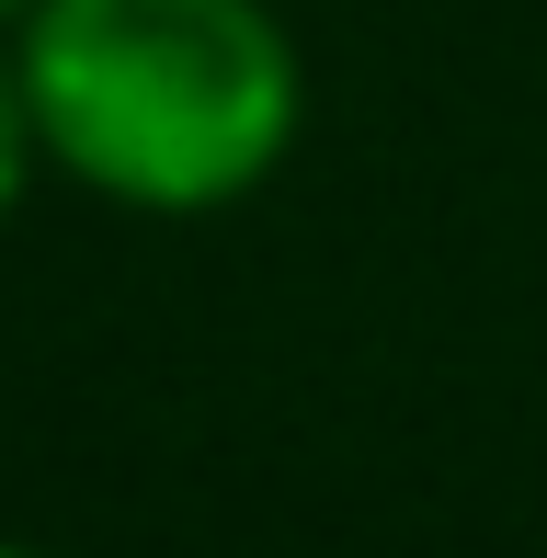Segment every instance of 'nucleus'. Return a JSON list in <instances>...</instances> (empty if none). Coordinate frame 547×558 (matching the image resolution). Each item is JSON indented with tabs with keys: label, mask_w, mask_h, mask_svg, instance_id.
I'll return each instance as SVG.
<instances>
[{
	"label": "nucleus",
	"mask_w": 547,
	"mask_h": 558,
	"mask_svg": "<svg viewBox=\"0 0 547 558\" xmlns=\"http://www.w3.org/2000/svg\"><path fill=\"white\" fill-rule=\"evenodd\" d=\"M23 12H35V0H0V23H23Z\"/></svg>",
	"instance_id": "4"
},
{
	"label": "nucleus",
	"mask_w": 547,
	"mask_h": 558,
	"mask_svg": "<svg viewBox=\"0 0 547 558\" xmlns=\"http://www.w3.org/2000/svg\"><path fill=\"white\" fill-rule=\"evenodd\" d=\"M12 58L46 171L126 217L240 206L308 125V58L274 0H35Z\"/></svg>",
	"instance_id": "1"
},
{
	"label": "nucleus",
	"mask_w": 547,
	"mask_h": 558,
	"mask_svg": "<svg viewBox=\"0 0 547 558\" xmlns=\"http://www.w3.org/2000/svg\"><path fill=\"white\" fill-rule=\"evenodd\" d=\"M35 171H46V137H35V104H23V58L0 46V228H12Z\"/></svg>",
	"instance_id": "2"
},
{
	"label": "nucleus",
	"mask_w": 547,
	"mask_h": 558,
	"mask_svg": "<svg viewBox=\"0 0 547 558\" xmlns=\"http://www.w3.org/2000/svg\"><path fill=\"white\" fill-rule=\"evenodd\" d=\"M0 558H46V547H23V536H0Z\"/></svg>",
	"instance_id": "3"
}]
</instances>
